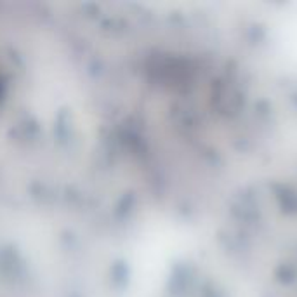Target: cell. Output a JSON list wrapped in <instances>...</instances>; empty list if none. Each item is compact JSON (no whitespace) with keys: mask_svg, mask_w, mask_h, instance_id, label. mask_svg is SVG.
Masks as SVG:
<instances>
[{"mask_svg":"<svg viewBox=\"0 0 297 297\" xmlns=\"http://www.w3.org/2000/svg\"><path fill=\"white\" fill-rule=\"evenodd\" d=\"M160 80V78H158ZM153 141H155V134H153ZM151 155H153V148H151ZM150 165H151V158H150ZM148 172H150V167H148ZM146 181H157V174L153 176V169H151V177H150V174L146 176Z\"/></svg>","mask_w":297,"mask_h":297,"instance_id":"obj_1","label":"cell"},{"mask_svg":"<svg viewBox=\"0 0 297 297\" xmlns=\"http://www.w3.org/2000/svg\"><path fill=\"white\" fill-rule=\"evenodd\" d=\"M157 47H158V37H157ZM155 70H157V64H155ZM155 90V89H153ZM151 106H153V103H151ZM150 120H151V117H150ZM148 132H150V131H148ZM146 143H148V141H146ZM144 153H146V150H144ZM144 160V158H143ZM141 167H143V165H141Z\"/></svg>","mask_w":297,"mask_h":297,"instance_id":"obj_2","label":"cell"}]
</instances>
